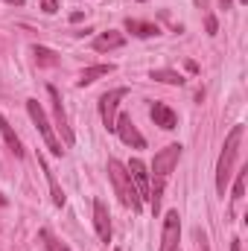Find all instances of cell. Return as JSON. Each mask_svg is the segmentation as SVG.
<instances>
[{
    "label": "cell",
    "mask_w": 248,
    "mask_h": 251,
    "mask_svg": "<svg viewBox=\"0 0 248 251\" xmlns=\"http://www.w3.org/2000/svg\"><path fill=\"white\" fill-rule=\"evenodd\" d=\"M240 143H243V126H234L225 137V146H222V155H219V164H216V190L219 196H225L228 181H231V170H234V161H237V152H240Z\"/></svg>",
    "instance_id": "6da1fadb"
},
{
    "label": "cell",
    "mask_w": 248,
    "mask_h": 251,
    "mask_svg": "<svg viewBox=\"0 0 248 251\" xmlns=\"http://www.w3.org/2000/svg\"><path fill=\"white\" fill-rule=\"evenodd\" d=\"M108 178H111V184H114V190H117L120 201L137 213V210L143 207V199H140V193H137V187H134V181H131L125 164H120L117 158H111V161H108Z\"/></svg>",
    "instance_id": "7a4b0ae2"
},
{
    "label": "cell",
    "mask_w": 248,
    "mask_h": 251,
    "mask_svg": "<svg viewBox=\"0 0 248 251\" xmlns=\"http://www.w3.org/2000/svg\"><path fill=\"white\" fill-rule=\"evenodd\" d=\"M26 111H29V120L38 126V131H41L47 149H50L53 155H62L64 149H62V143H59V137H56V128L50 126L47 114H44V108H41V102H38V100H26Z\"/></svg>",
    "instance_id": "3957f363"
},
{
    "label": "cell",
    "mask_w": 248,
    "mask_h": 251,
    "mask_svg": "<svg viewBox=\"0 0 248 251\" xmlns=\"http://www.w3.org/2000/svg\"><path fill=\"white\" fill-rule=\"evenodd\" d=\"M178 158H181V143H170V146H164L161 152H155V161H152L155 181H164V184H167V178H170V173L175 170Z\"/></svg>",
    "instance_id": "277c9868"
},
{
    "label": "cell",
    "mask_w": 248,
    "mask_h": 251,
    "mask_svg": "<svg viewBox=\"0 0 248 251\" xmlns=\"http://www.w3.org/2000/svg\"><path fill=\"white\" fill-rule=\"evenodd\" d=\"M47 94H50V102H53V117H56V131H62V140L67 143V146H73V140H76V134H73V126H70V120H67V111H64L62 105V97H59V91L50 85L47 88Z\"/></svg>",
    "instance_id": "5b68a950"
},
{
    "label": "cell",
    "mask_w": 248,
    "mask_h": 251,
    "mask_svg": "<svg viewBox=\"0 0 248 251\" xmlns=\"http://www.w3.org/2000/svg\"><path fill=\"white\" fill-rule=\"evenodd\" d=\"M125 88H114V91H108V94H102L99 97V114H102V123L108 131H114V123H117V105L125 100Z\"/></svg>",
    "instance_id": "8992f818"
},
{
    "label": "cell",
    "mask_w": 248,
    "mask_h": 251,
    "mask_svg": "<svg viewBox=\"0 0 248 251\" xmlns=\"http://www.w3.org/2000/svg\"><path fill=\"white\" fill-rule=\"evenodd\" d=\"M178 237H181V216H178V210H170L164 216V234H161L158 251H178Z\"/></svg>",
    "instance_id": "52a82bcc"
},
{
    "label": "cell",
    "mask_w": 248,
    "mask_h": 251,
    "mask_svg": "<svg viewBox=\"0 0 248 251\" xmlns=\"http://www.w3.org/2000/svg\"><path fill=\"white\" fill-rule=\"evenodd\" d=\"M114 131L120 134V140H123L125 146H134V149H143V146H146V137L137 131V126L131 123V117H128V114H120V117H117Z\"/></svg>",
    "instance_id": "ba28073f"
},
{
    "label": "cell",
    "mask_w": 248,
    "mask_h": 251,
    "mask_svg": "<svg viewBox=\"0 0 248 251\" xmlns=\"http://www.w3.org/2000/svg\"><path fill=\"white\" fill-rule=\"evenodd\" d=\"M128 176H131V181H134V187L140 193V199H149V173H146V164L143 161H128Z\"/></svg>",
    "instance_id": "9c48e42d"
},
{
    "label": "cell",
    "mask_w": 248,
    "mask_h": 251,
    "mask_svg": "<svg viewBox=\"0 0 248 251\" xmlns=\"http://www.w3.org/2000/svg\"><path fill=\"white\" fill-rule=\"evenodd\" d=\"M94 225H97V234L102 243H111V219H108V207L105 201H94Z\"/></svg>",
    "instance_id": "30bf717a"
},
{
    "label": "cell",
    "mask_w": 248,
    "mask_h": 251,
    "mask_svg": "<svg viewBox=\"0 0 248 251\" xmlns=\"http://www.w3.org/2000/svg\"><path fill=\"white\" fill-rule=\"evenodd\" d=\"M125 44V35L117 32V29H108V32H99L94 38V50L97 53H111V50H120Z\"/></svg>",
    "instance_id": "8fae6325"
},
{
    "label": "cell",
    "mask_w": 248,
    "mask_h": 251,
    "mask_svg": "<svg viewBox=\"0 0 248 251\" xmlns=\"http://www.w3.org/2000/svg\"><path fill=\"white\" fill-rule=\"evenodd\" d=\"M152 120H155V126H161V128H167V131L178 126L175 111H173L170 105H164V102H155V105H152Z\"/></svg>",
    "instance_id": "7c38bea8"
},
{
    "label": "cell",
    "mask_w": 248,
    "mask_h": 251,
    "mask_svg": "<svg viewBox=\"0 0 248 251\" xmlns=\"http://www.w3.org/2000/svg\"><path fill=\"white\" fill-rule=\"evenodd\" d=\"M125 29L137 38H152V35H161V26L152 24V21H137V18H128L125 21Z\"/></svg>",
    "instance_id": "4fadbf2b"
},
{
    "label": "cell",
    "mask_w": 248,
    "mask_h": 251,
    "mask_svg": "<svg viewBox=\"0 0 248 251\" xmlns=\"http://www.w3.org/2000/svg\"><path fill=\"white\" fill-rule=\"evenodd\" d=\"M108 73H114V64H94V67H85V70L79 73V88L94 85L97 79H102V76H108Z\"/></svg>",
    "instance_id": "5bb4252c"
},
{
    "label": "cell",
    "mask_w": 248,
    "mask_h": 251,
    "mask_svg": "<svg viewBox=\"0 0 248 251\" xmlns=\"http://www.w3.org/2000/svg\"><path fill=\"white\" fill-rule=\"evenodd\" d=\"M38 167L47 173V184H50V193H53V204H56V207H64V193H62V187H59V181H56V176H53V170H50V164H47L44 155H38Z\"/></svg>",
    "instance_id": "9a60e30c"
},
{
    "label": "cell",
    "mask_w": 248,
    "mask_h": 251,
    "mask_svg": "<svg viewBox=\"0 0 248 251\" xmlns=\"http://www.w3.org/2000/svg\"><path fill=\"white\" fill-rule=\"evenodd\" d=\"M0 134H3V140H6V146L15 152V158H21L24 155V149H21V140H18V134L12 131V126H9V120L0 114Z\"/></svg>",
    "instance_id": "2e32d148"
},
{
    "label": "cell",
    "mask_w": 248,
    "mask_h": 251,
    "mask_svg": "<svg viewBox=\"0 0 248 251\" xmlns=\"http://www.w3.org/2000/svg\"><path fill=\"white\" fill-rule=\"evenodd\" d=\"M149 76H152L155 82H164V85H181V82H184V76H181V73L167 70V67H158V70H152Z\"/></svg>",
    "instance_id": "e0dca14e"
},
{
    "label": "cell",
    "mask_w": 248,
    "mask_h": 251,
    "mask_svg": "<svg viewBox=\"0 0 248 251\" xmlns=\"http://www.w3.org/2000/svg\"><path fill=\"white\" fill-rule=\"evenodd\" d=\"M32 53H35V62L44 64V67H56V64H59L56 53H53V50H47V47H32Z\"/></svg>",
    "instance_id": "ac0fdd59"
},
{
    "label": "cell",
    "mask_w": 248,
    "mask_h": 251,
    "mask_svg": "<svg viewBox=\"0 0 248 251\" xmlns=\"http://www.w3.org/2000/svg\"><path fill=\"white\" fill-rule=\"evenodd\" d=\"M38 237H41V243L47 246V251H67V246H64L62 240H56L47 228H44V231H38Z\"/></svg>",
    "instance_id": "d6986e66"
},
{
    "label": "cell",
    "mask_w": 248,
    "mask_h": 251,
    "mask_svg": "<svg viewBox=\"0 0 248 251\" xmlns=\"http://www.w3.org/2000/svg\"><path fill=\"white\" fill-rule=\"evenodd\" d=\"M246 178H248V167H243V173L234 181V199H243L246 196Z\"/></svg>",
    "instance_id": "ffe728a7"
},
{
    "label": "cell",
    "mask_w": 248,
    "mask_h": 251,
    "mask_svg": "<svg viewBox=\"0 0 248 251\" xmlns=\"http://www.w3.org/2000/svg\"><path fill=\"white\" fill-rule=\"evenodd\" d=\"M41 9H44L47 15H53V12H59V3H56V0H41Z\"/></svg>",
    "instance_id": "44dd1931"
},
{
    "label": "cell",
    "mask_w": 248,
    "mask_h": 251,
    "mask_svg": "<svg viewBox=\"0 0 248 251\" xmlns=\"http://www.w3.org/2000/svg\"><path fill=\"white\" fill-rule=\"evenodd\" d=\"M207 35H216V18L207 15Z\"/></svg>",
    "instance_id": "7402d4cb"
},
{
    "label": "cell",
    "mask_w": 248,
    "mask_h": 251,
    "mask_svg": "<svg viewBox=\"0 0 248 251\" xmlns=\"http://www.w3.org/2000/svg\"><path fill=\"white\" fill-rule=\"evenodd\" d=\"M231 251H243V246H240V240H231Z\"/></svg>",
    "instance_id": "603a6c76"
},
{
    "label": "cell",
    "mask_w": 248,
    "mask_h": 251,
    "mask_svg": "<svg viewBox=\"0 0 248 251\" xmlns=\"http://www.w3.org/2000/svg\"><path fill=\"white\" fill-rule=\"evenodd\" d=\"M6 3H12V6H24L26 0H6Z\"/></svg>",
    "instance_id": "cb8c5ba5"
},
{
    "label": "cell",
    "mask_w": 248,
    "mask_h": 251,
    "mask_svg": "<svg viewBox=\"0 0 248 251\" xmlns=\"http://www.w3.org/2000/svg\"><path fill=\"white\" fill-rule=\"evenodd\" d=\"M0 204H6V196H3V193H0Z\"/></svg>",
    "instance_id": "d4e9b609"
},
{
    "label": "cell",
    "mask_w": 248,
    "mask_h": 251,
    "mask_svg": "<svg viewBox=\"0 0 248 251\" xmlns=\"http://www.w3.org/2000/svg\"><path fill=\"white\" fill-rule=\"evenodd\" d=\"M222 6H225V9H228V6H231V0H222Z\"/></svg>",
    "instance_id": "484cf974"
},
{
    "label": "cell",
    "mask_w": 248,
    "mask_h": 251,
    "mask_svg": "<svg viewBox=\"0 0 248 251\" xmlns=\"http://www.w3.org/2000/svg\"><path fill=\"white\" fill-rule=\"evenodd\" d=\"M137 3H146V0H137Z\"/></svg>",
    "instance_id": "4316f807"
},
{
    "label": "cell",
    "mask_w": 248,
    "mask_h": 251,
    "mask_svg": "<svg viewBox=\"0 0 248 251\" xmlns=\"http://www.w3.org/2000/svg\"><path fill=\"white\" fill-rule=\"evenodd\" d=\"M240 3H248V0H240Z\"/></svg>",
    "instance_id": "83f0119b"
}]
</instances>
